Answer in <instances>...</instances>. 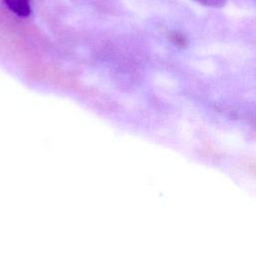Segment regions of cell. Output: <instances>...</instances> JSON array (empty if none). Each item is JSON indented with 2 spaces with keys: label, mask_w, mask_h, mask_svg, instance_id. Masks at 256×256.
Returning <instances> with one entry per match:
<instances>
[{
  "label": "cell",
  "mask_w": 256,
  "mask_h": 256,
  "mask_svg": "<svg viewBox=\"0 0 256 256\" xmlns=\"http://www.w3.org/2000/svg\"><path fill=\"white\" fill-rule=\"evenodd\" d=\"M7 7L20 17H28L31 13L30 0H4Z\"/></svg>",
  "instance_id": "6da1fadb"
},
{
  "label": "cell",
  "mask_w": 256,
  "mask_h": 256,
  "mask_svg": "<svg viewBox=\"0 0 256 256\" xmlns=\"http://www.w3.org/2000/svg\"><path fill=\"white\" fill-rule=\"evenodd\" d=\"M195 1L201 5H204L207 7H213V8L222 7L226 3V0H195Z\"/></svg>",
  "instance_id": "7a4b0ae2"
}]
</instances>
